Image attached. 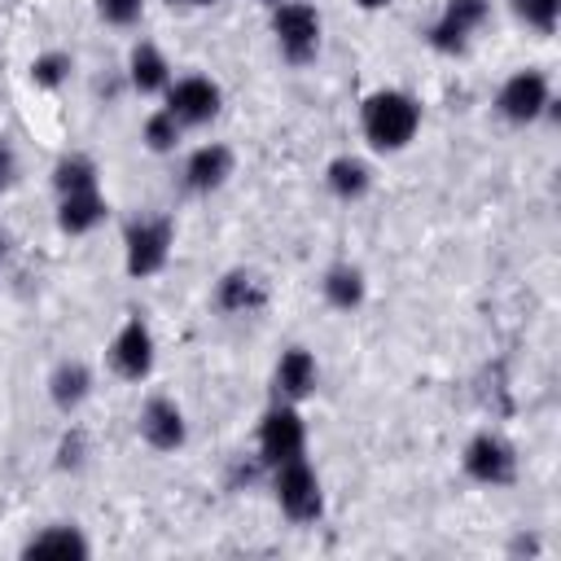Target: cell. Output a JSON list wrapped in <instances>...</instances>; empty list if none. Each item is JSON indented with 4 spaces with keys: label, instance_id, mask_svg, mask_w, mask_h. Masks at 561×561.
<instances>
[{
    "label": "cell",
    "instance_id": "24",
    "mask_svg": "<svg viewBox=\"0 0 561 561\" xmlns=\"http://www.w3.org/2000/svg\"><path fill=\"white\" fill-rule=\"evenodd\" d=\"M517 18L539 26V31H552L557 26V13H561V0H513Z\"/></svg>",
    "mask_w": 561,
    "mask_h": 561
},
{
    "label": "cell",
    "instance_id": "4",
    "mask_svg": "<svg viewBox=\"0 0 561 561\" xmlns=\"http://www.w3.org/2000/svg\"><path fill=\"white\" fill-rule=\"evenodd\" d=\"M307 447V430H302V416L294 408H272L259 425V456L276 469L285 460H298Z\"/></svg>",
    "mask_w": 561,
    "mask_h": 561
},
{
    "label": "cell",
    "instance_id": "7",
    "mask_svg": "<svg viewBox=\"0 0 561 561\" xmlns=\"http://www.w3.org/2000/svg\"><path fill=\"white\" fill-rule=\"evenodd\" d=\"M465 473L473 478V482H486V486H504V482H513V473H517V456H513V447L500 438V434H478L469 447H465Z\"/></svg>",
    "mask_w": 561,
    "mask_h": 561
},
{
    "label": "cell",
    "instance_id": "9",
    "mask_svg": "<svg viewBox=\"0 0 561 561\" xmlns=\"http://www.w3.org/2000/svg\"><path fill=\"white\" fill-rule=\"evenodd\" d=\"M167 110L175 114V123H206L219 114V88L206 75H188L180 83H167Z\"/></svg>",
    "mask_w": 561,
    "mask_h": 561
},
{
    "label": "cell",
    "instance_id": "29",
    "mask_svg": "<svg viewBox=\"0 0 561 561\" xmlns=\"http://www.w3.org/2000/svg\"><path fill=\"white\" fill-rule=\"evenodd\" d=\"M171 4H219V0H171Z\"/></svg>",
    "mask_w": 561,
    "mask_h": 561
},
{
    "label": "cell",
    "instance_id": "8",
    "mask_svg": "<svg viewBox=\"0 0 561 561\" xmlns=\"http://www.w3.org/2000/svg\"><path fill=\"white\" fill-rule=\"evenodd\" d=\"M491 13V0H447L443 18L430 26V44L438 53H465L469 31H478Z\"/></svg>",
    "mask_w": 561,
    "mask_h": 561
},
{
    "label": "cell",
    "instance_id": "2",
    "mask_svg": "<svg viewBox=\"0 0 561 561\" xmlns=\"http://www.w3.org/2000/svg\"><path fill=\"white\" fill-rule=\"evenodd\" d=\"M272 486H276V500H280V508H285V517H289V522H316V517L324 513L320 478H316V469H311L302 456H298V460L276 465Z\"/></svg>",
    "mask_w": 561,
    "mask_h": 561
},
{
    "label": "cell",
    "instance_id": "28",
    "mask_svg": "<svg viewBox=\"0 0 561 561\" xmlns=\"http://www.w3.org/2000/svg\"><path fill=\"white\" fill-rule=\"evenodd\" d=\"M355 4H359V9H386L390 0H355Z\"/></svg>",
    "mask_w": 561,
    "mask_h": 561
},
{
    "label": "cell",
    "instance_id": "20",
    "mask_svg": "<svg viewBox=\"0 0 561 561\" xmlns=\"http://www.w3.org/2000/svg\"><path fill=\"white\" fill-rule=\"evenodd\" d=\"M324 180H329V188L337 193V197H364L368 193V167L359 162V158H351V153H342V158H333L329 162V171H324Z\"/></svg>",
    "mask_w": 561,
    "mask_h": 561
},
{
    "label": "cell",
    "instance_id": "25",
    "mask_svg": "<svg viewBox=\"0 0 561 561\" xmlns=\"http://www.w3.org/2000/svg\"><path fill=\"white\" fill-rule=\"evenodd\" d=\"M145 0H96V13L110 22V26H131L140 18Z\"/></svg>",
    "mask_w": 561,
    "mask_h": 561
},
{
    "label": "cell",
    "instance_id": "1",
    "mask_svg": "<svg viewBox=\"0 0 561 561\" xmlns=\"http://www.w3.org/2000/svg\"><path fill=\"white\" fill-rule=\"evenodd\" d=\"M359 123H364V136H368L377 149H403V145L416 136V127H421V105H416L408 92L386 88V92H373V96L364 101Z\"/></svg>",
    "mask_w": 561,
    "mask_h": 561
},
{
    "label": "cell",
    "instance_id": "23",
    "mask_svg": "<svg viewBox=\"0 0 561 561\" xmlns=\"http://www.w3.org/2000/svg\"><path fill=\"white\" fill-rule=\"evenodd\" d=\"M31 79H35L39 88H61V83L70 79V57H66V53H39V57L31 61Z\"/></svg>",
    "mask_w": 561,
    "mask_h": 561
},
{
    "label": "cell",
    "instance_id": "22",
    "mask_svg": "<svg viewBox=\"0 0 561 561\" xmlns=\"http://www.w3.org/2000/svg\"><path fill=\"white\" fill-rule=\"evenodd\" d=\"M145 145H149L153 153H167V149H175V145H180V123H175V114H171V110H162V114H149V118H145Z\"/></svg>",
    "mask_w": 561,
    "mask_h": 561
},
{
    "label": "cell",
    "instance_id": "21",
    "mask_svg": "<svg viewBox=\"0 0 561 561\" xmlns=\"http://www.w3.org/2000/svg\"><path fill=\"white\" fill-rule=\"evenodd\" d=\"M53 184H57L61 197H66V193H88V188H96V167H92V158H83V153L61 158L57 171H53Z\"/></svg>",
    "mask_w": 561,
    "mask_h": 561
},
{
    "label": "cell",
    "instance_id": "30",
    "mask_svg": "<svg viewBox=\"0 0 561 561\" xmlns=\"http://www.w3.org/2000/svg\"><path fill=\"white\" fill-rule=\"evenodd\" d=\"M263 4H280V0H263Z\"/></svg>",
    "mask_w": 561,
    "mask_h": 561
},
{
    "label": "cell",
    "instance_id": "6",
    "mask_svg": "<svg viewBox=\"0 0 561 561\" xmlns=\"http://www.w3.org/2000/svg\"><path fill=\"white\" fill-rule=\"evenodd\" d=\"M110 364H114V373H118L123 381L149 377V368H153V333H149V324H145L140 316H131V320L114 333V342H110Z\"/></svg>",
    "mask_w": 561,
    "mask_h": 561
},
{
    "label": "cell",
    "instance_id": "15",
    "mask_svg": "<svg viewBox=\"0 0 561 561\" xmlns=\"http://www.w3.org/2000/svg\"><path fill=\"white\" fill-rule=\"evenodd\" d=\"M311 390H316V359H311V351L289 346V351L280 355V364H276V394H285V399H307Z\"/></svg>",
    "mask_w": 561,
    "mask_h": 561
},
{
    "label": "cell",
    "instance_id": "11",
    "mask_svg": "<svg viewBox=\"0 0 561 561\" xmlns=\"http://www.w3.org/2000/svg\"><path fill=\"white\" fill-rule=\"evenodd\" d=\"M500 114L504 118H513V123H530V118H539L543 114V105H548V79L539 75V70H517L504 88H500Z\"/></svg>",
    "mask_w": 561,
    "mask_h": 561
},
{
    "label": "cell",
    "instance_id": "27",
    "mask_svg": "<svg viewBox=\"0 0 561 561\" xmlns=\"http://www.w3.org/2000/svg\"><path fill=\"white\" fill-rule=\"evenodd\" d=\"M13 175H18V158H13V149H9V145H0V188H9V184H13Z\"/></svg>",
    "mask_w": 561,
    "mask_h": 561
},
{
    "label": "cell",
    "instance_id": "17",
    "mask_svg": "<svg viewBox=\"0 0 561 561\" xmlns=\"http://www.w3.org/2000/svg\"><path fill=\"white\" fill-rule=\"evenodd\" d=\"M324 298L337 307V311H351L364 302V272L351 267V263H333L324 272Z\"/></svg>",
    "mask_w": 561,
    "mask_h": 561
},
{
    "label": "cell",
    "instance_id": "10",
    "mask_svg": "<svg viewBox=\"0 0 561 561\" xmlns=\"http://www.w3.org/2000/svg\"><path fill=\"white\" fill-rule=\"evenodd\" d=\"M184 412L175 399L167 394H153L145 408H140V438L153 447V451H175L184 447Z\"/></svg>",
    "mask_w": 561,
    "mask_h": 561
},
{
    "label": "cell",
    "instance_id": "12",
    "mask_svg": "<svg viewBox=\"0 0 561 561\" xmlns=\"http://www.w3.org/2000/svg\"><path fill=\"white\" fill-rule=\"evenodd\" d=\"M215 302H219V311H228V316H250V311H259V307L267 302V289H263V280H259L254 272L232 267V272L219 280Z\"/></svg>",
    "mask_w": 561,
    "mask_h": 561
},
{
    "label": "cell",
    "instance_id": "19",
    "mask_svg": "<svg viewBox=\"0 0 561 561\" xmlns=\"http://www.w3.org/2000/svg\"><path fill=\"white\" fill-rule=\"evenodd\" d=\"M22 552H26V557H83V552H88V539H83L75 526H48V530H39Z\"/></svg>",
    "mask_w": 561,
    "mask_h": 561
},
{
    "label": "cell",
    "instance_id": "18",
    "mask_svg": "<svg viewBox=\"0 0 561 561\" xmlns=\"http://www.w3.org/2000/svg\"><path fill=\"white\" fill-rule=\"evenodd\" d=\"M131 83L140 92H162L171 83V66L153 44H136L131 48Z\"/></svg>",
    "mask_w": 561,
    "mask_h": 561
},
{
    "label": "cell",
    "instance_id": "13",
    "mask_svg": "<svg viewBox=\"0 0 561 561\" xmlns=\"http://www.w3.org/2000/svg\"><path fill=\"white\" fill-rule=\"evenodd\" d=\"M228 175H232V153H228V145H202V149H193V158L184 162V184L197 188V193L219 188Z\"/></svg>",
    "mask_w": 561,
    "mask_h": 561
},
{
    "label": "cell",
    "instance_id": "5",
    "mask_svg": "<svg viewBox=\"0 0 561 561\" xmlns=\"http://www.w3.org/2000/svg\"><path fill=\"white\" fill-rule=\"evenodd\" d=\"M167 254H171V224L167 219H136V224H127V272L131 276L162 272Z\"/></svg>",
    "mask_w": 561,
    "mask_h": 561
},
{
    "label": "cell",
    "instance_id": "3",
    "mask_svg": "<svg viewBox=\"0 0 561 561\" xmlns=\"http://www.w3.org/2000/svg\"><path fill=\"white\" fill-rule=\"evenodd\" d=\"M272 31H276V44L289 61H307L320 48V13L302 0H280L276 18H272Z\"/></svg>",
    "mask_w": 561,
    "mask_h": 561
},
{
    "label": "cell",
    "instance_id": "26",
    "mask_svg": "<svg viewBox=\"0 0 561 561\" xmlns=\"http://www.w3.org/2000/svg\"><path fill=\"white\" fill-rule=\"evenodd\" d=\"M83 451H88L83 430H70V434L57 443V465H61V469H79V465H83Z\"/></svg>",
    "mask_w": 561,
    "mask_h": 561
},
{
    "label": "cell",
    "instance_id": "16",
    "mask_svg": "<svg viewBox=\"0 0 561 561\" xmlns=\"http://www.w3.org/2000/svg\"><path fill=\"white\" fill-rule=\"evenodd\" d=\"M88 390H92V373H88V364H79V359L57 364L53 377H48V394H53V403H57L61 412L79 408V403L88 399Z\"/></svg>",
    "mask_w": 561,
    "mask_h": 561
},
{
    "label": "cell",
    "instance_id": "14",
    "mask_svg": "<svg viewBox=\"0 0 561 561\" xmlns=\"http://www.w3.org/2000/svg\"><path fill=\"white\" fill-rule=\"evenodd\" d=\"M101 219H105V197H101L96 188H88V193H66L61 206H57V228L70 232V237L92 232Z\"/></svg>",
    "mask_w": 561,
    "mask_h": 561
}]
</instances>
